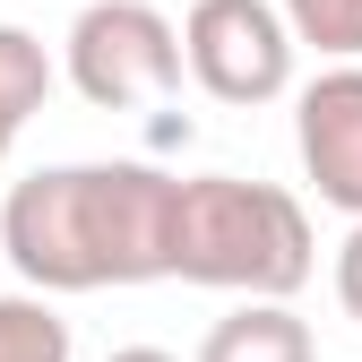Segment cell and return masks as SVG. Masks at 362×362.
Listing matches in <instances>:
<instances>
[{"mask_svg": "<svg viewBox=\"0 0 362 362\" xmlns=\"http://www.w3.org/2000/svg\"><path fill=\"white\" fill-rule=\"evenodd\" d=\"M199 362H320V337L293 302H233L199 337Z\"/></svg>", "mask_w": 362, "mask_h": 362, "instance_id": "8992f818", "label": "cell"}, {"mask_svg": "<svg viewBox=\"0 0 362 362\" xmlns=\"http://www.w3.org/2000/svg\"><path fill=\"white\" fill-rule=\"evenodd\" d=\"M52 52H43V35H26V26H9L0 18V112L9 121H35L43 112V95H52Z\"/></svg>", "mask_w": 362, "mask_h": 362, "instance_id": "ba28073f", "label": "cell"}, {"mask_svg": "<svg viewBox=\"0 0 362 362\" xmlns=\"http://www.w3.org/2000/svg\"><path fill=\"white\" fill-rule=\"evenodd\" d=\"M104 362H181V354H164V345H121V354H104Z\"/></svg>", "mask_w": 362, "mask_h": 362, "instance_id": "8fae6325", "label": "cell"}, {"mask_svg": "<svg viewBox=\"0 0 362 362\" xmlns=\"http://www.w3.org/2000/svg\"><path fill=\"white\" fill-rule=\"evenodd\" d=\"M320 267L310 242V207L276 181H242V173H190L173 199V276L181 285H216L242 302H293Z\"/></svg>", "mask_w": 362, "mask_h": 362, "instance_id": "7a4b0ae2", "label": "cell"}, {"mask_svg": "<svg viewBox=\"0 0 362 362\" xmlns=\"http://www.w3.org/2000/svg\"><path fill=\"white\" fill-rule=\"evenodd\" d=\"M293 43H310L328 69L337 61H362V0H276Z\"/></svg>", "mask_w": 362, "mask_h": 362, "instance_id": "9c48e42d", "label": "cell"}, {"mask_svg": "<svg viewBox=\"0 0 362 362\" xmlns=\"http://www.w3.org/2000/svg\"><path fill=\"white\" fill-rule=\"evenodd\" d=\"M61 69L95 112H139L181 86V26L156 0H86L61 35Z\"/></svg>", "mask_w": 362, "mask_h": 362, "instance_id": "3957f363", "label": "cell"}, {"mask_svg": "<svg viewBox=\"0 0 362 362\" xmlns=\"http://www.w3.org/2000/svg\"><path fill=\"white\" fill-rule=\"evenodd\" d=\"M173 199L181 181L156 164H43L0 199V250L9 267L52 293L156 285L173 276Z\"/></svg>", "mask_w": 362, "mask_h": 362, "instance_id": "6da1fadb", "label": "cell"}, {"mask_svg": "<svg viewBox=\"0 0 362 362\" xmlns=\"http://www.w3.org/2000/svg\"><path fill=\"white\" fill-rule=\"evenodd\" d=\"M18 129H26V121H9V112H0V156H9V147H18Z\"/></svg>", "mask_w": 362, "mask_h": 362, "instance_id": "7c38bea8", "label": "cell"}, {"mask_svg": "<svg viewBox=\"0 0 362 362\" xmlns=\"http://www.w3.org/2000/svg\"><path fill=\"white\" fill-rule=\"evenodd\" d=\"M293 147H302V181L320 190V207L362 224V61L320 69L293 95Z\"/></svg>", "mask_w": 362, "mask_h": 362, "instance_id": "5b68a950", "label": "cell"}, {"mask_svg": "<svg viewBox=\"0 0 362 362\" xmlns=\"http://www.w3.org/2000/svg\"><path fill=\"white\" fill-rule=\"evenodd\" d=\"M293 26L276 0H190L181 18V61L216 104H276L293 86Z\"/></svg>", "mask_w": 362, "mask_h": 362, "instance_id": "277c9868", "label": "cell"}, {"mask_svg": "<svg viewBox=\"0 0 362 362\" xmlns=\"http://www.w3.org/2000/svg\"><path fill=\"white\" fill-rule=\"evenodd\" d=\"M69 320L43 293H0V362H69Z\"/></svg>", "mask_w": 362, "mask_h": 362, "instance_id": "52a82bcc", "label": "cell"}, {"mask_svg": "<svg viewBox=\"0 0 362 362\" xmlns=\"http://www.w3.org/2000/svg\"><path fill=\"white\" fill-rule=\"evenodd\" d=\"M337 302H345V320H362V224H345V242H337Z\"/></svg>", "mask_w": 362, "mask_h": 362, "instance_id": "30bf717a", "label": "cell"}]
</instances>
